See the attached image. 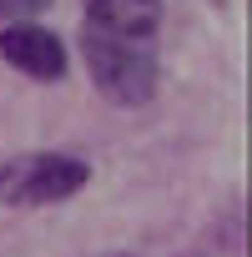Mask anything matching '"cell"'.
Segmentation results:
<instances>
[{
    "label": "cell",
    "instance_id": "obj_5",
    "mask_svg": "<svg viewBox=\"0 0 252 257\" xmlns=\"http://www.w3.org/2000/svg\"><path fill=\"white\" fill-rule=\"evenodd\" d=\"M41 11H51V0H0V21H31V16H41Z\"/></svg>",
    "mask_w": 252,
    "mask_h": 257
},
{
    "label": "cell",
    "instance_id": "obj_3",
    "mask_svg": "<svg viewBox=\"0 0 252 257\" xmlns=\"http://www.w3.org/2000/svg\"><path fill=\"white\" fill-rule=\"evenodd\" d=\"M0 61L26 71L31 81H61L66 76V46L31 21H16V26L0 31Z\"/></svg>",
    "mask_w": 252,
    "mask_h": 257
},
{
    "label": "cell",
    "instance_id": "obj_1",
    "mask_svg": "<svg viewBox=\"0 0 252 257\" xmlns=\"http://www.w3.org/2000/svg\"><path fill=\"white\" fill-rule=\"evenodd\" d=\"M81 56L91 71V86L111 106H147L157 96V51L152 41H126L81 26Z\"/></svg>",
    "mask_w": 252,
    "mask_h": 257
},
{
    "label": "cell",
    "instance_id": "obj_2",
    "mask_svg": "<svg viewBox=\"0 0 252 257\" xmlns=\"http://www.w3.org/2000/svg\"><path fill=\"white\" fill-rule=\"evenodd\" d=\"M86 182H91V167L71 152L0 157V207H51L76 197Z\"/></svg>",
    "mask_w": 252,
    "mask_h": 257
},
{
    "label": "cell",
    "instance_id": "obj_4",
    "mask_svg": "<svg viewBox=\"0 0 252 257\" xmlns=\"http://www.w3.org/2000/svg\"><path fill=\"white\" fill-rule=\"evenodd\" d=\"M86 26L126 41H152L162 26V0H81Z\"/></svg>",
    "mask_w": 252,
    "mask_h": 257
}]
</instances>
